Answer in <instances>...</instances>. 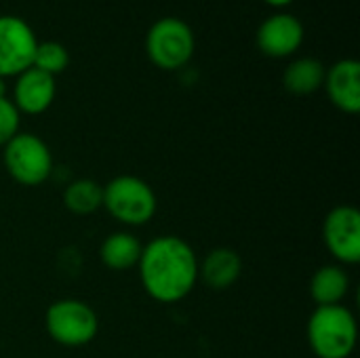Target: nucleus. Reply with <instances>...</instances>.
<instances>
[{"label":"nucleus","mask_w":360,"mask_h":358,"mask_svg":"<svg viewBox=\"0 0 360 358\" xmlns=\"http://www.w3.org/2000/svg\"><path fill=\"white\" fill-rule=\"evenodd\" d=\"M137 270L141 287L158 304L186 300L198 283V257L194 249L173 234L156 236L143 245Z\"/></svg>","instance_id":"nucleus-1"},{"label":"nucleus","mask_w":360,"mask_h":358,"mask_svg":"<svg viewBox=\"0 0 360 358\" xmlns=\"http://www.w3.org/2000/svg\"><path fill=\"white\" fill-rule=\"evenodd\" d=\"M306 335L316 358H350L359 342V323L344 304L316 306L308 319Z\"/></svg>","instance_id":"nucleus-2"},{"label":"nucleus","mask_w":360,"mask_h":358,"mask_svg":"<svg viewBox=\"0 0 360 358\" xmlns=\"http://www.w3.org/2000/svg\"><path fill=\"white\" fill-rule=\"evenodd\" d=\"M101 207L122 226H146L158 209L156 194L148 181L135 175H118L103 186Z\"/></svg>","instance_id":"nucleus-3"},{"label":"nucleus","mask_w":360,"mask_h":358,"mask_svg":"<svg viewBox=\"0 0 360 358\" xmlns=\"http://www.w3.org/2000/svg\"><path fill=\"white\" fill-rule=\"evenodd\" d=\"M196 49L192 27L179 17H162L154 21L146 36V53L150 61L167 72L181 70L190 63Z\"/></svg>","instance_id":"nucleus-4"},{"label":"nucleus","mask_w":360,"mask_h":358,"mask_svg":"<svg viewBox=\"0 0 360 358\" xmlns=\"http://www.w3.org/2000/svg\"><path fill=\"white\" fill-rule=\"evenodd\" d=\"M44 325L49 338L65 348H82L91 344L99 331V319L95 310L74 298L57 300L46 308Z\"/></svg>","instance_id":"nucleus-5"},{"label":"nucleus","mask_w":360,"mask_h":358,"mask_svg":"<svg viewBox=\"0 0 360 358\" xmlns=\"http://www.w3.org/2000/svg\"><path fill=\"white\" fill-rule=\"evenodd\" d=\"M2 162L8 175L25 188L44 184L53 175L55 167L49 146L38 135L23 131H19L2 148Z\"/></svg>","instance_id":"nucleus-6"},{"label":"nucleus","mask_w":360,"mask_h":358,"mask_svg":"<svg viewBox=\"0 0 360 358\" xmlns=\"http://www.w3.org/2000/svg\"><path fill=\"white\" fill-rule=\"evenodd\" d=\"M38 38L17 15H0V78H15L34 63Z\"/></svg>","instance_id":"nucleus-7"},{"label":"nucleus","mask_w":360,"mask_h":358,"mask_svg":"<svg viewBox=\"0 0 360 358\" xmlns=\"http://www.w3.org/2000/svg\"><path fill=\"white\" fill-rule=\"evenodd\" d=\"M323 241L327 251L344 266L360 262V213L352 205L333 207L323 222Z\"/></svg>","instance_id":"nucleus-8"},{"label":"nucleus","mask_w":360,"mask_h":358,"mask_svg":"<svg viewBox=\"0 0 360 358\" xmlns=\"http://www.w3.org/2000/svg\"><path fill=\"white\" fill-rule=\"evenodd\" d=\"M257 49L274 59L291 57L304 42V25L291 13H274L262 21L255 34Z\"/></svg>","instance_id":"nucleus-9"},{"label":"nucleus","mask_w":360,"mask_h":358,"mask_svg":"<svg viewBox=\"0 0 360 358\" xmlns=\"http://www.w3.org/2000/svg\"><path fill=\"white\" fill-rule=\"evenodd\" d=\"M55 95H57L55 76L32 65L25 72H21L19 76H15L11 101L19 114L38 116L53 106Z\"/></svg>","instance_id":"nucleus-10"},{"label":"nucleus","mask_w":360,"mask_h":358,"mask_svg":"<svg viewBox=\"0 0 360 358\" xmlns=\"http://www.w3.org/2000/svg\"><path fill=\"white\" fill-rule=\"evenodd\" d=\"M331 103L346 112L359 114L360 112V63L356 59H340L335 61L327 74L325 84Z\"/></svg>","instance_id":"nucleus-11"},{"label":"nucleus","mask_w":360,"mask_h":358,"mask_svg":"<svg viewBox=\"0 0 360 358\" xmlns=\"http://www.w3.org/2000/svg\"><path fill=\"white\" fill-rule=\"evenodd\" d=\"M243 274V260L234 249L217 247L198 262V281H202L213 291L230 289Z\"/></svg>","instance_id":"nucleus-12"},{"label":"nucleus","mask_w":360,"mask_h":358,"mask_svg":"<svg viewBox=\"0 0 360 358\" xmlns=\"http://www.w3.org/2000/svg\"><path fill=\"white\" fill-rule=\"evenodd\" d=\"M350 291V276L340 264L321 266L310 279V298L316 306L344 304Z\"/></svg>","instance_id":"nucleus-13"},{"label":"nucleus","mask_w":360,"mask_h":358,"mask_svg":"<svg viewBox=\"0 0 360 358\" xmlns=\"http://www.w3.org/2000/svg\"><path fill=\"white\" fill-rule=\"evenodd\" d=\"M141 249L143 245L139 243V238L127 230L120 232H112L110 236L103 238L101 247H99V260L105 268L116 270V272H124L137 266L139 257H141Z\"/></svg>","instance_id":"nucleus-14"},{"label":"nucleus","mask_w":360,"mask_h":358,"mask_svg":"<svg viewBox=\"0 0 360 358\" xmlns=\"http://www.w3.org/2000/svg\"><path fill=\"white\" fill-rule=\"evenodd\" d=\"M327 68L316 57H300L293 59L283 74V84L291 95H312L325 84Z\"/></svg>","instance_id":"nucleus-15"},{"label":"nucleus","mask_w":360,"mask_h":358,"mask_svg":"<svg viewBox=\"0 0 360 358\" xmlns=\"http://www.w3.org/2000/svg\"><path fill=\"white\" fill-rule=\"evenodd\" d=\"M103 186L93 179H74L63 190V205L74 215H91L101 209Z\"/></svg>","instance_id":"nucleus-16"},{"label":"nucleus","mask_w":360,"mask_h":358,"mask_svg":"<svg viewBox=\"0 0 360 358\" xmlns=\"http://www.w3.org/2000/svg\"><path fill=\"white\" fill-rule=\"evenodd\" d=\"M32 65L57 78V74H61L70 65V53L61 42L44 40V42H38Z\"/></svg>","instance_id":"nucleus-17"},{"label":"nucleus","mask_w":360,"mask_h":358,"mask_svg":"<svg viewBox=\"0 0 360 358\" xmlns=\"http://www.w3.org/2000/svg\"><path fill=\"white\" fill-rule=\"evenodd\" d=\"M19 120L21 114L13 106L8 97L0 99V148H4L17 133H19Z\"/></svg>","instance_id":"nucleus-18"},{"label":"nucleus","mask_w":360,"mask_h":358,"mask_svg":"<svg viewBox=\"0 0 360 358\" xmlns=\"http://www.w3.org/2000/svg\"><path fill=\"white\" fill-rule=\"evenodd\" d=\"M266 4H270V6H274V8H283V6H289L293 0H264Z\"/></svg>","instance_id":"nucleus-19"},{"label":"nucleus","mask_w":360,"mask_h":358,"mask_svg":"<svg viewBox=\"0 0 360 358\" xmlns=\"http://www.w3.org/2000/svg\"><path fill=\"white\" fill-rule=\"evenodd\" d=\"M2 97H6V80L4 78H0V99Z\"/></svg>","instance_id":"nucleus-20"}]
</instances>
